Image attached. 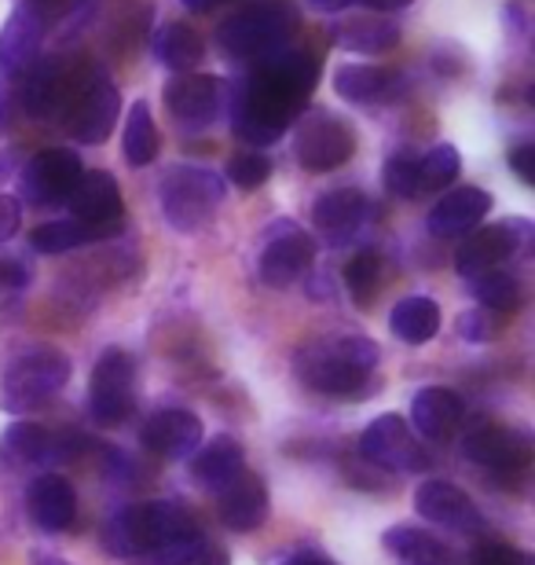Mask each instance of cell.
Masks as SVG:
<instances>
[{
    "instance_id": "6da1fadb",
    "label": "cell",
    "mask_w": 535,
    "mask_h": 565,
    "mask_svg": "<svg viewBox=\"0 0 535 565\" xmlns=\"http://www.w3.org/2000/svg\"><path fill=\"white\" fill-rule=\"evenodd\" d=\"M320 55L304 49H282L254 63L232 93V129L238 140L254 147H271L287 137L301 118L304 104L320 85Z\"/></svg>"
},
{
    "instance_id": "7a4b0ae2",
    "label": "cell",
    "mask_w": 535,
    "mask_h": 565,
    "mask_svg": "<svg viewBox=\"0 0 535 565\" xmlns=\"http://www.w3.org/2000/svg\"><path fill=\"white\" fill-rule=\"evenodd\" d=\"M374 367H378V345L363 334L312 342L293 356L301 386H309L320 397H356L367 386Z\"/></svg>"
},
{
    "instance_id": "3957f363",
    "label": "cell",
    "mask_w": 535,
    "mask_h": 565,
    "mask_svg": "<svg viewBox=\"0 0 535 565\" xmlns=\"http://www.w3.org/2000/svg\"><path fill=\"white\" fill-rule=\"evenodd\" d=\"M202 529L191 518L188 507L169 503V500H151V503H136L125 507L107 522L104 529V547L114 558H136L151 547H162L169 540H184L199 536Z\"/></svg>"
},
{
    "instance_id": "277c9868",
    "label": "cell",
    "mask_w": 535,
    "mask_h": 565,
    "mask_svg": "<svg viewBox=\"0 0 535 565\" xmlns=\"http://www.w3.org/2000/svg\"><path fill=\"white\" fill-rule=\"evenodd\" d=\"M298 38V11L287 0H265V4H249L235 11L232 19L221 22L216 30V49L232 60L257 63L265 55H276L290 49Z\"/></svg>"
},
{
    "instance_id": "5b68a950",
    "label": "cell",
    "mask_w": 535,
    "mask_h": 565,
    "mask_svg": "<svg viewBox=\"0 0 535 565\" xmlns=\"http://www.w3.org/2000/svg\"><path fill=\"white\" fill-rule=\"evenodd\" d=\"M71 382V356L60 349H26L4 367L0 379V408L11 415H26L52 397H60L63 386Z\"/></svg>"
},
{
    "instance_id": "8992f818",
    "label": "cell",
    "mask_w": 535,
    "mask_h": 565,
    "mask_svg": "<svg viewBox=\"0 0 535 565\" xmlns=\"http://www.w3.org/2000/svg\"><path fill=\"white\" fill-rule=\"evenodd\" d=\"M162 213L176 232L199 235L224 206V180L206 166H173L162 177Z\"/></svg>"
},
{
    "instance_id": "52a82bcc",
    "label": "cell",
    "mask_w": 535,
    "mask_h": 565,
    "mask_svg": "<svg viewBox=\"0 0 535 565\" xmlns=\"http://www.w3.org/2000/svg\"><path fill=\"white\" fill-rule=\"evenodd\" d=\"M118 115H121L118 88L99 71H77L74 93L66 99V110H63L66 132L82 143H107L114 126H118Z\"/></svg>"
},
{
    "instance_id": "ba28073f",
    "label": "cell",
    "mask_w": 535,
    "mask_h": 565,
    "mask_svg": "<svg viewBox=\"0 0 535 565\" xmlns=\"http://www.w3.org/2000/svg\"><path fill=\"white\" fill-rule=\"evenodd\" d=\"M298 137H293V154L309 173H330V169L345 166L356 154V132L341 115L327 107H312L293 121Z\"/></svg>"
},
{
    "instance_id": "9c48e42d",
    "label": "cell",
    "mask_w": 535,
    "mask_h": 565,
    "mask_svg": "<svg viewBox=\"0 0 535 565\" xmlns=\"http://www.w3.org/2000/svg\"><path fill=\"white\" fill-rule=\"evenodd\" d=\"M136 408V360L125 349H107L88 379V412L99 426H118Z\"/></svg>"
},
{
    "instance_id": "30bf717a",
    "label": "cell",
    "mask_w": 535,
    "mask_h": 565,
    "mask_svg": "<svg viewBox=\"0 0 535 565\" xmlns=\"http://www.w3.org/2000/svg\"><path fill=\"white\" fill-rule=\"evenodd\" d=\"M462 456L477 462V467L499 473V478H517V473L532 467L535 451L521 429L492 419H477L462 437Z\"/></svg>"
},
{
    "instance_id": "8fae6325",
    "label": "cell",
    "mask_w": 535,
    "mask_h": 565,
    "mask_svg": "<svg viewBox=\"0 0 535 565\" xmlns=\"http://www.w3.org/2000/svg\"><path fill=\"white\" fill-rule=\"evenodd\" d=\"M360 456L374 462L378 470H396V473H422L432 467L429 451L418 445L415 429L407 426L400 415H378L360 437Z\"/></svg>"
},
{
    "instance_id": "7c38bea8",
    "label": "cell",
    "mask_w": 535,
    "mask_h": 565,
    "mask_svg": "<svg viewBox=\"0 0 535 565\" xmlns=\"http://www.w3.org/2000/svg\"><path fill=\"white\" fill-rule=\"evenodd\" d=\"M312 262H315L312 235L301 232L298 224H290V221H276V228H268L265 243H260L257 273L265 279V287L287 290L309 273Z\"/></svg>"
},
{
    "instance_id": "4fadbf2b",
    "label": "cell",
    "mask_w": 535,
    "mask_h": 565,
    "mask_svg": "<svg viewBox=\"0 0 535 565\" xmlns=\"http://www.w3.org/2000/svg\"><path fill=\"white\" fill-rule=\"evenodd\" d=\"M82 158L66 147H49V151H38L22 166L19 173V195L30 202V206H63L71 199V191L82 177Z\"/></svg>"
},
{
    "instance_id": "5bb4252c",
    "label": "cell",
    "mask_w": 535,
    "mask_h": 565,
    "mask_svg": "<svg viewBox=\"0 0 535 565\" xmlns=\"http://www.w3.org/2000/svg\"><path fill=\"white\" fill-rule=\"evenodd\" d=\"M82 448H85V437L52 434V429L33 426V423H11L4 434H0V462L15 470L74 459Z\"/></svg>"
},
{
    "instance_id": "9a60e30c",
    "label": "cell",
    "mask_w": 535,
    "mask_h": 565,
    "mask_svg": "<svg viewBox=\"0 0 535 565\" xmlns=\"http://www.w3.org/2000/svg\"><path fill=\"white\" fill-rule=\"evenodd\" d=\"M532 228L525 221H503V224H488V228H477L466 235V243L454 254V268L470 279L477 273H488V268H503L510 257H514L521 246H528Z\"/></svg>"
},
{
    "instance_id": "2e32d148",
    "label": "cell",
    "mask_w": 535,
    "mask_h": 565,
    "mask_svg": "<svg viewBox=\"0 0 535 565\" xmlns=\"http://www.w3.org/2000/svg\"><path fill=\"white\" fill-rule=\"evenodd\" d=\"M415 514L432 525H443L462 536H484V514L459 484L451 481H422L415 492Z\"/></svg>"
},
{
    "instance_id": "e0dca14e",
    "label": "cell",
    "mask_w": 535,
    "mask_h": 565,
    "mask_svg": "<svg viewBox=\"0 0 535 565\" xmlns=\"http://www.w3.org/2000/svg\"><path fill=\"white\" fill-rule=\"evenodd\" d=\"M162 96L176 126L199 132L213 126L216 110H221L224 85L216 82L213 74H180V77H169Z\"/></svg>"
},
{
    "instance_id": "ac0fdd59",
    "label": "cell",
    "mask_w": 535,
    "mask_h": 565,
    "mask_svg": "<svg viewBox=\"0 0 535 565\" xmlns=\"http://www.w3.org/2000/svg\"><path fill=\"white\" fill-rule=\"evenodd\" d=\"M44 30H49V22H44L41 11L33 8L30 0H19V4L11 8L8 22L0 26V74H8V77L26 74L41 55Z\"/></svg>"
},
{
    "instance_id": "d6986e66",
    "label": "cell",
    "mask_w": 535,
    "mask_h": 565,
    "mask_svg": "<svg viewBox=\"0 0 535 565\" xmlns=\"http://www.w3.org/2000/svg\"><path fill=\"white\" fill-rule=\"evenodd\" d=\"M74 82H77V71H71L63 60H38L22 74V107H26L30 118L38 121H49L55 115L66 110V99L74 93Z\"/></svg>"
},
{
    "instance_id": "ffe728a7",
    "label": "cell",
    "mask_w": 535,
    "mask_h": 565,
    "mask_svg": "<svg viewBox=\"0 0 535 565\" xmlns=\"http://www.w3.org/2000/svg\"><path fill=\"white\" fill-rule=\"evenodd\" d=\"M371 202L360 188H334L327 195L315 199L312 206V224L330 246H349L367 224Z\"/></svg>"
},
{
    "instance_id": "44dd1931",
    "label": "cell",
    "mask_w": 535,
    "mask_h": 565,
    "mask_svg": "<svg viewBox=\"0 0 535 565\" xmlns=\"http://www.w3.org/2000/svg\"><path fill=\"white\" fill-rule=\"evenodd\" d=\"M216 514L232 533H254L268 518V484L260 473L243 470L216 492Z\"/></svg>"
},
{
    "instance_id": "7402d4cb",
    "label": "cell",
    "mask_w": 535,
    "mask_h": 565,
    "mask_svg": "<svg viewBox=\"0 0 535 565\" xmlns=\"http://www.w3.org/2000/svg\"><path fill=\"white\" fill-rule=\"evenodd\" d=\"M202 445V419L188 408H162L143 426V448L158 459H184Z\"/></svg>"
},
{
    "instance_id": "603a6c76",
    "label": "cell",
    "mask_w": 535,
    "mask_h": 565,
    "mask_svg": "<svg viewBox=\"0 0 535 565\" xmlns=\"http://www.w3.org/2000/svg\"><path fill=\"white\" fill-rule=\"evenodd\" d=\"M66 206H71L74 221H85V224H121L125 217L121 188L107 169H93V173L77 177Z\"/></svg>"
},
{
    "instance_id": "cb8c5ba5",
    "label": "cell",
    "mask_w": 535,
    "mask_h": 565,
    "mask_svg": "<svg viewBox=\"0 0 535 565\" xmlns=\"http://www.w3.org/2000/svg\"><path fill=\"white\" fill-rule=\"evenodd\" d=\"M488 210H492V195L484 188H451L429 210L426 224L437 239H459V235H470L488 217Z\"/></svg>"
},
{
    "instance_id": "d4e9b609",
    "label": "cell",
    "mask_w": 535,
    "mask_h": 565,
    "mask_svg": "<svg viewBox=\"0 0 535 565\" xmlns=\"http://www.w3.org/2000/svg\"><path fill=\"white\" fill-rule=\"evenodd\" d=\"M462 419H466V404H462V397L454 390H448V386H426V390L415 393L411 423L418 429V437L443 445V440H451L454 434H459Z\"/></svg>"
},
{
    "instance_id": "484cf974",
    "label": "cell",
    "mask_w": 535,
    "mask_h": 565,
    "mask_svg": "<svg viewBox=\"0 0 535 565\" xmlns=\"http://www.w3.org/2000/svg\"><path fill=\"white\" fill-rule=\"evenodd\" d=\"M26 511H30V522L44 529V533H63V529L74 525V514H77L74 484L60 478V473H41L26 489Z\"/></svg>"
},
{
    "instance_id": "4316f807",
    "label": "cell",
    "mask_w": 535,
    "mask_h": 565,
    "mask_svg": "<svg viewBox=\"0 0 535 565\" xmlns=\"http://www.w3.org/2000/svg\"><path fill=\"white\" fill-rule=\"evenodd\" d=\"M334 93L345 104H382V99H393L400 93V77L385 71V66L349 63L334 71Z\"/></svg>"
},
{
    "instance_id": "83f0119b",
    "label": "cell",
    "mask_w": 535,
    "mask_h": 565,
    "mask_svg": "<svg viewBox=\"0 0 535 565\" xmlns=\"http://www.w3.org/2000/svg\"><path fill=\"white\" fill-rule=\"evenodd\" d=\"M125 224H85V221H52V224H41V228L30 232V246L38 254H71L77 246H88V243H99V239H110L118 235Z\"/></svg>"
},
{
    "instance_id": "f1b7e54d",
    "label": "cell",
    "mask_w": 535,
    "mask_h": 565,
    "mask_svg": "<svg viewBox=\"0 0 535 565\" xmlns=\"http://www.w3.org/2000/svg\"><path fill=\"white\" fill-rule=\"evenodd\" d=\"M246 451L243 445H238L235 437H213L206 448L199 451L195 459H191V478H195L202 489H210V492H221L227 481L235 478V473H243L246 470Z\"/></svg>"
},
{
    "instance_id": "f546056e",
    "label": "cell",
    "mask_w": 535,
    "mask_h": 565,
    "mask_svg": "<svg viewBox=\"0 0 535 565\" xmlns=\"http://www.w3.org/2000/svg\"><path fill=\"white\" fill-rule=\"evenodd\" d=\"M330 38H334L345 52H363V55H378L396 49L400 41V26L393 19L382 15H356V19H341L330 26Z\"/></svg>"
},
{
    "instance_id": "4dcf8cb0",
    "label": "cell",
    "mask_w": 535,
    "mask_h": 565,
    "mask_svg": "<svg viewBox=\"0 0 535 565\" xmlns=\"http://www.w3.org/2000/svg\"><path fill=\"white\" fill-rule=\"evenodd\" d=\"M151 52L154 60L173 74H191L195 66L206 60V41L195 26H184V22H169L151 38Z\"/></svg>"
},
{
    "instance_id": "1f68e13d",
    "label": "cell",
    "mask_w": 535,
    "mask_h": 565,
    "mask_svg": "<svg viewBox=\"0 0 535 565\" xmlns=\"http://www.w3.org/2000/svg\"><path fill=\"white\" fill-rule=\"evenodd\" d=\"M382 544L396 558V565H454L448 544L418 525H393L382 536Z\"/></svg>"
},
{
    "instance_id": "d6a6232c",
    "label": "cell",
    "mask_w": 535,
    "mask_h": 565,
    "mask_svg": "<svg viewBox=\"0 0 535 565\" xmlns=\"http://www.w3.org/2000/svg\"><path fill=\"white\" fill-rule=\"evenodd\" d=\"M389 327L400 342L426 345L429 338H437V331H440V305L432 298H422V294L396 301L393 312H389Z\"/></svg>"
},
{
    "instance_id": "836d02e7",
    "label": "cell",
    "mask_w": 535,
    "mask_h": 565,
    "mask_svg": "<svg viewBox=\"0 0 535 565\" xmlns=\"http://www.w3.org/2000/svg\"><path fill=\"white\" fill-rule=\"evenodd\" d=\"M158 151H162V137H158V126H154V115L143 99H136L129 107V118H125V137H121V154L125 162L132 169H143L151 166Z\"/></svg>"
},
{
    "instance_id": "e575fe53",
    "label": "cell",
    "mask_w": 535,
    "mask_h": 565,
    "mask_svg": "<svg viewBox=\"0 0 535 565\" xmlns=\"http://www.w3.org/2000/svg\"><path fill=\"white\" fill-rule=\"evenodd\" d=\"M470 290L473 298L484 305L488 312H499V316H510L521 305V282L506 273V268H488V273H477L470 276Z\"/></svg>"
},
{
    "instance_id": "d590c367",
    "label": "cell",
    "mask_w": 535,
    "mask_h": 565,
    "mask_svg": "<svg viewBox=\"0 0 535 565\" xmlns=\"http://www.w3.org/2000/svg\"><path fill=\"white\" fill-rule=\"evenodd\" d=\"M459 169H462L459 147H451V143L429 147L426 154H418V191H426V195L448 191L454 184V177H459Z\"/></svg>"
},
{
    "instance_id": "8d00e7d4",
    "label": "cell",
    "mask_w": 535,
    "mask_h": 565,
    "mask_svg": "<svg viewBox=\"0 0 535 565\" xmlns=\"http://www.w3.org/2000/svg\"><path fill=\"white\" fill-rule=\"evenodd\" d=\"M345 287L356 305H371L382 290V257L374 250H360L345 265Z\"/></svg>"
},
{
    "instance_id": "74e56055",
    "label": "cell",
    "mask_w": 535,
    "mask_h": 565,
    "mask_svg": "<svg viewBox=\"0 0 535 565\" xmlns=\"http://www.w3.org/2000/svg\"><path fill=\"white\" fill-rule=\"evenodd\" d=\"M382 184L396 199H415L418 195V154L404 147V151H396V154L385 158Z\"/></svg>"
},
{
    "instance_id": "f35d334b",
    "label": "cell",
    "mask_w": 535,
    "mask_h": 565,
    "mask_svg": "<svg viewBox=\"0 0 535 565\" xmlns=\"http://www.w3.org/2000/svg\"><path fill=\"white\" fill-rule=\"evenodd\" d=\"M202 544H206V536L202 533L184 536V540H169V544H162V547H151L136 558H125V565H188L202 551Z\"/></svg>"
},
{
    "instance_id": "ab89813d",
    "label": "cell",
    "mask_w": 535,
    "mask_h": 565,
    "mask_svg": "<svg viewBox=\"0 0 535 565\" xmlns=\"http://www.w3.org/2000/svg\"><path fill=\"white\" fill-rule=\"evenodd\" d=\"M227 177H232V184H238L243 191H254L271 177V158L260 151H243L227 162Z\"/></svg>"
},
{
    "instance_id": "60d3db41",
    "label": "cell",
    "mask_w": 535,
    "mask_h": 565,
    "mask_svg": "<svg viewBox=\"0 0 535 565\" xmlns=\"http://www.w3.org/2000/svg\"><path fill=\"white\" fill-rule=\"evenodd\" d=\"M466 565H535L525 551L506 544V540H477L466 555Z\"/></svg>"
},
{
    "instance_id": "b9f144b4",
    "label": "cell",
    "mask_w": 535,
    "mask_h": 565,
    "mask_svg": "<svg viewBox=\"0 0 535 565\" xmlns=\"http://www.w3.org/2000/svg\"><path fill=\"white\" fill-rule=\"evenodd\" d=\"M499 331V323L492 320V312H462L459 316V334L466 338V342H473V345H484V342H492Z\"/></svg>"
},
{
    "instance_id": "7bdbcfd3",
    "label": "cell",
    "mask_w": 535,
    "mask_h": 565,
    "mask_svg": "<svg viewBox=\"0 0 535 565\" xmlns=\"http://www.w3.org/2000/svg\"><path fill=\"white\" fill-rule=\"evenodd\" d=\"M22 224V206L15 195H0V243H8Z\"/></svg>"
},
{
    "instance_id": "ee69618b",
    "label": "cell",
    "mask_w": 535,
    "mask_h": 565,
    "mask_svg": "<svg viewBox=\"0 0 535 565\" xmlns=\"http://www.w3.org/2000/svg\"><path fill=\"white\" fill-rule=\"evenodd\" d=\"M510 166H514V173L525 180V184H535V147L532 143H521L510 151Z\"/></svg>"
},
{
    "instance_id": "f6af8a7d",
    "label": "cell",
    "mask_w": 535,
    "mask_h": 565,
    "mask_svg": "<svg viewBox=\"0 0 535 565\" xmlns=\"http://www.w3.org/2000/svg\"><path fill=\"white\" fill-rule=\"evenodd\" d=\"M26 282H30L26 265L11 262V257H0V287H4V290H22Z\"/></svg>"
},
{
    "instance_id": "bcb514c9",
    "label": "cell",
    "mask_w": 535,
    "mask_h": 565,
    "mask_svg": "<svg viewBox=\"0 0 535 565\" xmlns=\"http://www.w3.org/2000/svg\"><path fill=\"white\" fill-rule=\"evenodd\" d=\"M188 565H232V555H227L224 547H216V544H202V551Z\"/></svg>"
},
{
    "instance_id": "7dc6e473",
    "label": "cell",
    "mask_w": 535,
    "mask_h": 565,
    "mask_svg": "<svg viewBox=\"0 0 535 565\" xmlns=\"http://www.w3.org/2000/svg\"><path fill=\"white\" fill-rule=\"evenodd\" d=\"M282 565H334L330 558H323V555H315V551H301V555H293V558H287Z\"/></svg>"
},
{
    "instance_id": "c3c4849f",
    "label": "cell",
    "mask_w": 535,
    "mask_h": 565,
    "mask_svg": "<svg viewBox=\"0 0 535 565\" xmlns=\"http://www.w3.org/2000/svg\"><path fill=\"white\" fill-rule=\"evenodd\" d=\"M309 4L315 8V11H323V15H334V11H345L352 0H309Z\"/></svg>"
},
{
    "instance_id": "681fc988",
    "label": "cell",
    "mask_w": 535,
    "mask_h": 565,
    "mask_svg": "<svg viewBox=\"0 0 535 565\" xmlns=\"http://www.w3.org/2000/svg\"><path fill=\"white\" fill-rule=\"evenodd\" d=\"M360 4H367V8H374V11H396V8L415 4V0H360Z\"/></svg>"
},
{
    "instance_id": "f907efd6",
    "label": "cell",
    "mask_w": 535,
    "mask_h": 565,
    "mask_svg": "<svg viewBox=\"0 0 535 565\" xmlns=\"http://www.w3.org/2000/svg\"><path fill=\"white\" fill-rule=\"evenodd\" d=\"M184 4H188L191 11H213V8H221L224 0H184Z\"/></svg>"
},
{
    "instance_id": "816d5d0a",
    "label": "cell",
    "mask_w": 535,
    "mask_h": 565,
    "mask_svg": "<svg viewBox=\"0 0 535 565\" xmlns=\"http://www.w3.org/2000/svg\"><path fill=\"white\" fill-rule=\"evenodd\" d=\"M11 158H15V154H11V151H0V180H4V173H8V162H11Z\"/></svg>"
},
{
    "instance_id": "f5cc1de1",
    "label": "cell",
    "mask_w": 535,
    "mask_h": 565,
    "mask_svg": "<svg viewBox=\"0 0 535 565\" xmlns=\"http://www.w3.org/2000/svg\"><path fill=\"white\" fill-rule=\"evenodd\" d=\"M41 565H71V562H63V558H41Z\"/></svg>"
}]
</instances>
